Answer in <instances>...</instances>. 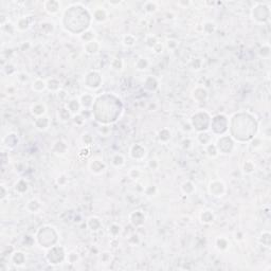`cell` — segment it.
I'll return each mask as SVG.
<instances>
[{"label": "cell", "instance_id": "17", "mask_svg": "<svg viewBox=\"0 0 271 271\" xmlns=\"http://www.w3.org/2000/svg\"><path fill=\"white\" fill-rule=\"evenodd\" d=\"M244 171H245V173H252L254 171V164L252 163V162H250V161H248V162H246L245 165H244Z\"/></svg>", "mask_w": 271, "mask_h": 271}, {"label": "cell", "instance_id": "22", "mask_svg": "<svg viewBox=\"0 0 271 271\" xmlns=\"http://www.w3.org/2000/svg\"><path fill=\"white\" fill-rule=\"evenodd\" d=\"M175 42V40H173V42ZM176 42H175V45H173V44H172V40H168V48H171V49H172V48H175V47L177 46Z\"/></svg>", "mask_w": 271, "mask_h": 271}, {"label": "cell", "instance_id": "2", "mask_svg": "<svg viewBox=\"0 0 271 271\" xmlns=\"http://www.w3.org/2000/svg\"><path fill=\"white\" fill-rule=\"evenodd\" d=\"M31 112L33 115H36L38 118L42 117L46 113V106L44 104H35V105L32 106Z\"/></svg>", "mask_w": 271, "mask_h": 271}, {"label": "cell", "instance_id": "8", "mask_svg": "<svg viewBox=\"0 0 271 271\" xmlns=\"http://www.w3.org/2000/svg\"><path fill=\"white\" fill-rule=\"evenodd\" d=\"M214 219V215L211 211H205L202 214H201V220L203 223H212Z\"/></svg>", "mask_w": 271, "mask_h": 271}, {"label": "cell", "instance_id": "9", "mask_svg": "<svg viewBox=\"0 0 271 271\" xmlns=\"http://www.w3.org/2000/svg\"><path fill=\"white\" fill-rule=\"evenodd\" d=\"M70 115H71L70 111H69L67 108H62V109L58 110V115H60V119L62 120V121H67V120H69Z\"/></svg>", "mask_w": 271, "mask_h": 271}, {"label": "cell", "instance_id": "3", "mask_svg": "<svg viewBox=\"0 0 271 271\" xmlns=\"http://www.w3.org/2000/svg\"><path fill=\"white\" fill-rule=\"evenodd\" d=\"M79 108H81V103L77 100H71L67 103V109L70 111V113L75 115L79 112Z\"/></svg>", "mask_w": 271, "mask_h": 271}, {"label": "cell", "instance_id": "10", "mask_svg": "<svg viewBox=\"0 0 271 271\" xmlns=\"http://www.w3.org/2000/svg\"><path fill=\"white\" fill-rule=\"evenodd\" d=\"M94 19L97 21H104L106 19V12L104 10H97L94 12Z\"/></svg>", "mask_w": 271, "mask_h": 271}, {"label": "cell", "instance_id": "11", "mask_svg": "<svg viewBox=\"0 0 271 271\" xmlns=\"http://www.w3.org/2000/svg\"><path fill=\"white\" fill-rule=\"evenodd\" d=\"M112 163L115 166H121L124 164V158L122 155H115L112 159Z\"/></svg>", "mask_w": 271, "mask_h": 271}, {"label": "cell", "instance_id": "15", "mask_svg": "<svg viewBox=\"0 0 271 271\" xmlns=\"http://www.w3.org/2000/svg\"><path fill=\"white\" fill-rule=\"evenodd\" d=\"M111 67H112L115 70H121L122 67H123V63H122V60L115 58V60H113L112 63H111Z\"/></svg>", "mask_w": 271, "mask_h": 271}, {"label": "cell", "instance_id": "12", "mask_svg": "<svg viewBox=\"0 0 271 271\" xmlns=\"http://www.w3.org/2000/svg\"><path fill=\"white\" fill-rule=\"evenodd\" d=\"M123 42L125 46L131 47V46H134V42H136V38H134V36H132V35H126L125 37H124Z\"/></svg>", "mask_w": 271, "mask_h": 271}, {"label": "cell", "instance_id": "19", "mask_svg": "<svg viewBox=\"0 0 271 271\" xmlns=\"http://www.w3.org/2000/svg\"><path fill=\"white\" fill-rule=\"evenodd\" d=\"M157 42H157V38L155 37V36H149V37L146 39V44H147V46L152 47V48H154L155 45H156Z\"/></svg>", "mask_w": 271, "mask_h": 271}, {"label": "cell", "instance_id": "5", "mask_svg": "<svg viewBox=\"0 0 271 271\" xmlns=\"http://www.w3.org/2000/svg\"><path fill=\"white\" fill-rule=\"evenodd\" d=\"M32 88H33V90L36 91V92H42V90H45V89L47 88V83H45L42 79H37L35 82H33V84H32Z\"/></svg>", "mask_w": 271, "mask_h": 271}, {"label": "cell", "instance_id": "1", "mask_svg": "<svg viewBox=\"0 0 271 271\" xmlns=\"http://www.w3.org/2000/svg\"><path fill=\"white\" fill-rule=\"evenodd\" d=\"M209 189L210 193L213 196H223V194L225 193V185L220 181H213V182H211Z\"/></svg>", "mask_w": 271, "mask_h": 271}, {"label": "cell", "instance_id": "13", "mask_svg": "<svg viewBox=\"0 0 271 271\" xmlns=\"http://www.w3.org/2000/svg\"><path fill=\"white\" fill-rule=\"evenodd\" d=\"M148 66V62L145 60V58H139L137 62V68L139 69V70H144V69H146Z\"/></svg>", "mask_w": 271, "mask_h": 271}, {"label": "cell", "instance_id": "18", "mask_svg": "<svg viewBox=\"0 0 271 271\" xmlns=\"http://www.w3.org/2000/svg\"><path fill=\"white\" fill-rule=\"evenodd\" d=\"M211 150L209 149H205L208 152V155H209L210 157H216L217 155H218V149H217V147H216V145H212L211 144Z\"/></svg>", "mask_w": 271, "mask_h": 271}, {"label": "cell", "instance_id": "16", "mask_svg": "<svg viewBox=\"0 0 271 271\" xmlns=\"http://www.w3.org/2000/svg\"><path fill=\"white\" fill-rule=\"evenodd\" d=\"M77 260H79V255H77V253H75V252H71V253H69L68 256H67V260H68L70 264H74Z\"/></svg>", "mask_w": 271, "mask_h": 271}, {"label": "cell", "instance_id": "7", "mask_svg": "<svg viewBox=\"0 0 271 271\" xmlns=\"http://www.w3.org/2000/svg\"><path fill=\"white\" fill-rule=\"evenodd\" d=\"M88 225H89V227L91 228V230L97 231V230L101 228V221H100V219L95 218V217H91L88 221Z\"/></svg>", "mask_w": 271, "mask_h": 271}, {"label": "cell", "instance_id": "6", "mask_svg": "<svg viewBox=\"0 0 271 271\" xmlns=\"http://www.w3.org/2000/svg\"><path fill=\"white\" fill-rule=\"evenodd\" d=\"M30 18L29 17H22L18 20L17 22V28L21 31H24V30L29 29L30 26H31V22L29 21Z\"/></svg>", "mask_w": 271, "mask_h": 271}, {"label": "cell", "instance_id": "4", "mask_svg": "<svg viewBox=\"0 0 271 271\" xmlns=\"http://www.w3.org/2000/svg\"><path fill=\"white\" fill-rule=\"evenodd\" d=\"M99 49H100V45L95 40H91V42H87L86 46H85V51L87 53H89V54H95V53H97Z\"/></svg>", "mask_w": 271, "mask_h": 271}, {"label": "cell", "instance_id": "21", "mask_svg": "<svg viewBox=\"0 0 271 271\" xmlns=\"http://www.w3.org/2000/svg\"><path fill=\"white\" fill-rule=\"evenodd\" d=\"M152 49H154V51L156 53H161V52H162V50H163V46H162L160 42H157V44L155 45V47Z\"/></svg>", "mask_w": 271, "mask_h": 271}, {"label": "cell", "instance_id": "14", "mask_svg": "<svg viewBox=\"0 0 271 271\" xmlns=\"http://www.w3.org/2000/svg\"><path fill=\"white\" fill-rule=\"evenodd\" d=\"M262 237L263 245H265L266 247H269V245H270V234H269V232H264L262 234Z\"/></svg>", "mask_w": 271, "mask_h": 271}, {"label": "cell", "instance_id": "20", "mask_svg": "<svg viewBox=\"0 0 271 271\" xmlns=\"http://www.w3.org/2000/svg\"><path fill=\"white\" fill-rule=\"evenodd\" d=\"M119 228H121L120 227V226H118V225H112L110 227V230H109V231H110V233L112 234V235H118V234L120 233V231H121V229H119Z\"/></svg>", "mask_w": 271, "mask_h": 271}]
</instances>
